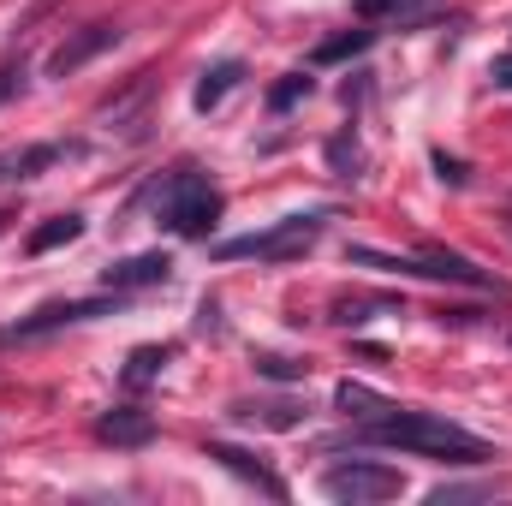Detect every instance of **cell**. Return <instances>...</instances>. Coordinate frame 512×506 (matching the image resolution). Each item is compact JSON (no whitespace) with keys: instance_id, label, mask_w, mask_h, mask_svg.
Masks as SVG:
<instances>
[{"instance_id":"cell-15","label":"cell","mask_w":512,"mask_h":506,"mask_svg":"<svg viewBox=\"0 0 512 506\" xmlns=\"http://www.w3.org/2000/svg\"><path fill=\"white\" fill-rule=\"evenodd\" d=\"M233 417H251V423H268V429H298L304 405L298 399H262V405H233Z\"/></svg>"},{"instance_id":"cell-9","label":"cell","mask_w":512,"mask_h":506,"mask_svg":"<svg viewBox=\"0 0 512 506\" xmlns=\"http://www.w3.org/2000/svg\"><path fill=\"white\" fill-rule=\"evenodd\" d=\"M96 441L137 453V447H149V441H155V417H149V411H137V405H114V411H102V417H96Z\"/></svg>"},{"instance_id":"cell-5","label":"cell","mask_w":512,"mask_h":506,"mask_svg":"<svg viewBox=\"0 0 512 506\" xmlns=\"http://www.w3.org/2000/svg\"><path fill=\"white\" fill-rule=\"evenodd\" d=\"M322 495L328 501H346V506H376L405 495V477L393 465H370V459H352V465H328L322 471Z\"/></svg>"},{"instance_id":"cell-22","label":"cell","mask_w":512,"mask_h":506,"mask_svg":"<svg viewBox=\"0 0 512 506\" xmlns=\"http://www.w3.org/2000/svg\"><path fill=\"white\" fill-rule=\"evenodd\" d=\"M399 6L405 0H358L352 12H358V24H376V18H399Z\"/></svg>"},{"instance_id":"cell-20","label":"cell","mask_w":512,"mask_h":506,"mask_svg":"<svg viewBox=\"0 0 512 506\" xmlns=\"http://www.w3.org/2000/svg\"><path fill=\"white\" fill-rule=\"evenodd\" d=\"M256 376H268V381H304V376H310V364L280 358V352H262V358H256Z\"/></svg>"},{"instance_id":"cell-6","label":"cell","mask_w":512,"mask_h":506,"mask_svg":"<svg viewBox=\"0 0 512 506\" xmlns=\"http://www.w3.org/2000/svg\"><path fill=\"white\" fill-rule=\"evenodd\" d=\"M120 298H126V292H114V298H60V304H42V310L18 316L6 334H12V340H36V334L72 328V322H96V316H114V310H120Z\"/></svg>"},{"instance_id":"cell-11","label":"cell","mask_w":512,"mask_h":506,"mask_svg":"<svg viewBox=\"0 0 512 506\" xmlns=\"http://www.w3.org/2000/svg\"><path fill=\"white\" fill-rule=\"evenodd\" d=\"M72 155V143H30V149H6L0 155V185H24V179H36L42 167H54V161H66Z\"/></svg>"},{"instance_id":"cell-14","label":"cell","mask_w":512,"mask_h":506,"mask_svg":"<svg viewBox=\"0 0 512 506\" xmlns=\"http://www.w3.org/2000/svg\"><path fill=\"white\" fill-rule=\"evenodd\" d=\"M84 233V215H54V221H42L30 239H24V251L30 256H48V251H60V245H72Z\"/></svg>"},{"instance_id":"cell-7","label":"cell","mask_w":512,"mask_h":506,"mask_svg":"<svg viewBox=\"0 0 512 506\" xmlns=\"http://www.w3.org/2000/svg\"><path fill=\"white\" fill-rule=\"evenodd\" d=\"M120 24H84V30H72L54 54H48V78H72V72H84L96 54H108V48H120Z\"/></svg>"},{"instance_id":"cell-17","label":"cell","mask_w":512,"mask_h":506,"mask_svg":"<svg viewBox=\"0 0 512 506\" xmlns=\"http://www.w3.org/2000/svg\"><path fill=\"white\" fill-rule=\"evenodd\" d=\"M310 90H316V78H304V72H286V78L268 90V114H286V108L310 102Z\"/></svg>"},{"instance_id":"cell-4","label":"cell","mask_w":512,"mask_h":506,"mask_svg":"<svg viewBox=\"0 0 512 506\" xmlns=\"http://www.w3.org/2000/svg\"><path fill=\"white\" fill-rule=\"evenodd\" d=\"M346 262H364V268H387V274H417V280H453V286H501L495 274H483L471 256L459 251H441V245H423L417 256H387V251H346Z\"/></svg>"},{"instance_id":"cell-19","label":"cell","mask_w":512,"mask_h":506,"mask_svg":"<svg viewBox=\"0 0 512 506\" xmlns=\"http://www.w3.org/2000/svg\"><path fill=\"white\" fill-rule=\"evenodd\" d=\"M328 167H334L340 179H352V173L364 167V149H358L352 131H334V137H328Z\"/></svg>"},{"instance_id":"cell-16","label":"cell","mask_w":512,"mask_h":506,"mask_svg":"<svg viewBox=\"0 0 512 506\" xmlns=\"http://www.w3.org/2000/svg\"><path fill=\"white\" fill-rule=\"evenodd\" d=\"M370 42H376V30H346V36H328V42H316L310 66H340V60H358Z\"/></svg>"},{"instance_id":"cell-2","label":"cell","mask_w":512,"mask_h":506,"mask_svg":"<svg viewBox=\"0 0 512 506\" xmlns=\"http://www.w3.org/2000/svg\"><path fill=\"white\" fill-rule=\"evenodd\" d=\"M149 209H155V227L179 233V239H209L221 227V191L197 173V167H173L155 191H149Z\"/></svg>"},{"instance_id":"cell-24","label":"cell","mask_w":512,"mask_h":506,"mask_svg":"<svg viewBox=\"0 0 512 506\" xmlns=\"http://www.w3.org/2000/svg\"><path fill=\"white\" fill-rule=\"evenodd\" d=\"M24 90V66H0V102Z\"/></svg>"},{"instance_id":"cell-12","label":"cell","mask_w":512,"mask_h":506,"mask_svg":"<svg viewBox=\"0 0 512 506\" xmlns=\"http://www.w3.org/2000/svg\"><path fill=\"white\" fill-rule=\"evenodd\" d=\"M239 78H245V60H221V66H209L203 84H197V96H191V108H197V114H215V108L239 90Z\"/></svg>"},{"instance_id":"cell-25","label":"cell","mask_w":512,"mask_h":506,"mask_svg":"<svg viewBox=\"0 0 512 506\" xmlns=\"http://www.w3.org/2000/svg\"><path fill=\"white\" fill-rule=\"evenodd\" d=\"M489 78H495V84H501V90H512V54H501V60H495V66H489Z\"/></svg>"},{"instance_id":"cell-3","label":"cell","mask_w":512,"mask_h":506,"mask_svg":"<svg viewBox=\"0 0 512 506\" xmlns=\"http://www.w3.org/2000/svg\"><path fill=\"white\" fill-rule=\"evenodd\" d=\"M322 227H328V215H286V221H274L268 233L221 239L215 256H221V262H292V256H304L322 239Z\"/></svg>"},{"instance_id":"cell-26","label":"cell","mask_w":512,"mask_h":506,"mask_svg":"<svg viewBox=\"0 0 512 506\" xmlns=\"http://www.w3.org/2000/svg\"><path fill=\"white\" fill-rule=\"evenodd\" d=\"M6 227H12V209H0V233H6Z\"/></svg>"},{"instance_id":"cell-8","label":"cell","mask_w":512,"mask_h":506,"mask_svg":"<svg viewBox=\"0 0 512 506\" xmlns=\"http://www.w3.org/2000/svg\"><path fill=\"white\" fill-rule=\"evenodd\" d=\"M167 280H173V256L167 251H143V256H126V262L102 268L108 292H143V286H167Z\"/></svg>"},{"instance_id":"cell-21","label":"cell","mask_w":512,"mask_h":506,"mask_svg":"<svg viewBox=\"0 0 512 506\" xmlns=\"http://www.w3.org/2000/svg\"><path fill=\"white\" fill-rule=\"evenodd\" d=\"M370 310H393V304H387V298H340V304H334V322L358 328V322H370Z\"/></svg>"},{"instance_id":"cell-23","label":"cell","mask_w":512,"mask_h":506,"mask_svg":"<svg viewBox=\"0 0 512 506\" xmlns=\"http://www.w3.org/2000/svg\"><path fill=\"white\" fill-rule=\"evenodd\" d=\"M435 173H441L447 185H465V179H471V167H465L459 155H447V149H435Z\"/></svg>"},{"instance_id":"cell-10","label":"cell","mask_w":512,"mask_h":506,"mask_svg":"<svg viewBox=\"0 0 512 506\" xmlns=\"http://www.w3.org/2000/svg\"><path fill=\"white\" fill-rule=\"evenodd\" d=\"M209 459H215V465H227L233 477L256 483V489H262L268 501H286V483H280V477H274V471H268V465H262L256 453H245V447H227V441H209Z\"/></svg>"},{"instance_id":"cell-13","label":"cell","mask_w":512,"mask_h":506,"mask_svg":"<svg viewBox=\"0 0 512 506\" xmlns=\"http://www.w3.org/2000/svg\"><path fill=\"white\" fill-rule=\"evenodd\" d=\"M334 411H340V417H352V423H370V417L393 411V399H382V393H376V387H364V381H340V387H334Z\"/></svg>"},{"instance_id":"cell-1","label":"cell","mask_w":512,"mask_h":506,"mask_svg":"<svg viewBox=\"0 0 512 506\" xmlns=\"http://www.w3.org/2000/svg\"><path fill=\"white\" fill-rule=\"evenodd\" d=\"M352 447H393V453H417V459H441V465H489L501 459L483 435L435 417V411H382L370 423H352Z\"/></svg>"},{"instance_id":"cell-18","label":"cell","mask_w":512,"mask_h":506,"mask_svg":"<svg viewBox=\"0 0 512 506\" xmlns=\"http://www.w3.org/2000/svg\"><path fill=\"white\" fill-rule=\"evenodd\" d=\"M173 352L167 346H137L131 352V364H126V387H149V381L161 376V364H167Z\"/></svg>"}]
</instances>
